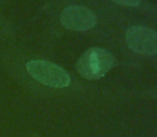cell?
<instances>
[{"instance_id": "1", "label": "cell", "mask_w": 157, "mask_h": 137, "mask_svg": "<svg viewBox=\"0 0 157 137\" xmlns=\"http://www.w3.org/2000/svg\"><path fill=\"white\" fill-rule=\"evenodd\" d=\"M113 55L105 48L92 47L87 49L76 65L77 72L83 78L95 80L104 77L114 65Z\"/></svg>"}, {"instance_id": "2", "label": "cell", "mask_w": 157, "mask_h": 137, "mask_svg": "<svg viewBox=\"0 0 157 137\" xmlns=\"http://www.w3.org/2000/svg\"><path fill=\"white\" fill-rule=\"evenodd\" d=\"M30 75L41 84L54 88H65L71 78L64 68L45 60H31L26 65Z\"/></svg>"}, {"instance_id": "3", "label": "cell", "mask_w": 157, "mask_h": 137, "mask_svg": "<svg viewBox=\"0 0 157 137\" xmlns=\"http://www.w3.org/2000/svg\"><path fill=\"white\" fill-rule=\"evenodd\" d=\"M125 40L134 53L147 56L157 54V31L151 28L134 26L127 30Z\"/></svg>"}, {"instance_id": "4", "label": "cell", "mask_w": 157, "mask_h": 137, "mask_svg": "<svg viewBox=\"0 0 157 137\" xmlns=\"http://www.w3.org/2000/svg\"><path fill=\"white\" fill-rule=\"evenodd\" d=\"M61 23L67 29L86 31L96 25V17L92 11L85 6H72L63 10Z\"/></svg>"}, {"instance_id": "5", "label": "cell", "mask_w": 157, "mask_h": 137, "mask_svg": "<svg viewBox=\"0 0 157 137\" xmlns=\"http://www.w3.org/2000/svg\"><path fill=\"white\" fill-rule=\"evenodd\" d=\"M112 1L117 2L118 4L124 6H139V2L140 0H112Z\"/></svg>"}]
</instances>
